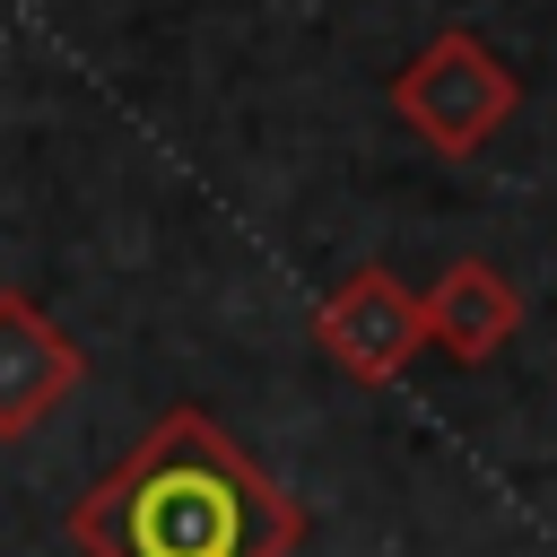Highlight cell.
<instances>
[{"mask_svg": "<svg viewBox=\"0 0 557 557\" xmlns=\"http://www.w3.org/2000/svg\"><path fill=\"white\" fill-rule=\"evenodd\" d=\"M78 557H296L305 505L209 418L165 409L70 505Z\"/></svg>", "mask_w": 557, "mask_h": 557, "instance_id": "cell-1", "label": "cell"}, {"mask_svg": "<svg viewBox=\"0 0 557 557\" xmlns=\"http://www.w3.org/2000/svg\"><path fill=\"white\" fill-rule=\"evenodd\" d=\"M513 104H522V78H513V70L496 61V44L470 35V26L426 35V44L400 61V78H392V113H400L435 157H479V148L513 122Z\"/></svg>", "mask_w": 557, "mask_h": 557, "instance_id": "cell-2", "label": "cell"}, {"mask_svg": "<svg viewBox=\"0 0 557 557\" xmlns=\"http://www.w3.org/2000/svg\"><path fill=\"white\" fill-rule=\"evenodd\" d=\"M313 348L348 374V383H392L418 348H426V313H418V287H400L383 261L348 270L322 305H313Z\"/></svg>", "mask_w": 557, "mask_h": 557, "instance_id": "cell-3", "label": "cell"}, {"mask_svg": "<svg viewBox=\"0 0 557 557\" xmlns=\"http://www.w3.org/2000/svg\"><path fill=\"white\" fill-rule=\"evenodd\" d=\"M78 374H87L78 339H70L26 287H0V444L35 435V426L78 392Z\"/></svg>", "mask_w": 557, "mask_h": 557, "instance_id": "cell-4", "label": "cell"}, {"mask_svg": "<svg viewBox=\"0 0 557 557\" xmlns=\"http://www.w3.org/2000/svg\"><path fill=\"white\" fill-rule=\"evenodd\" d=\"M418 313H426V348H444L453 366H487L522 331V287L496 261L461 252V261H444L435 287H418Z\"/></svg>", "mask_w": 557, "mask_h": 557, "instance_id": "cell-5", "label": "cell"}]
</instances>
